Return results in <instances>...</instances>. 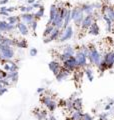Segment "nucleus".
Instances as JSON below:
<instances>
[{
	"instance_id": "1",
	"label": "nucleus",
	"mask_w": 114,
	"mask_h": 120,
	"mask_svg": "<svg viewBox=\"0 0 114 120\" xmlns=\"http://www.w3.org/2000/svg\"><path fill=\"white\" fill-rule=\"evenodd\" d=\"M88 48H89V54L87 55V60H88L89 64H92L97 67L102 60V54L92 44L88 45Z\"/></svg>"
},
{
	"instance_id": "2",
	"label": "nucleus",
	"mask_w": 114,
	"mask_h": 120,
	"mask_svg": "<svg viewBox=\"0 0 114 120\" xmlns=\"http://www.w3.org/2000/svg\"><path fill=\"white\" fill-rule=\"evenodd\" d=\"M84 16L85 15L83 13L80 6H76L73 9H71V21L74 22L76 27H80Z\"/></svg>"
},
{
	"instance_id": "3",
	"label": "nucleus",
	"mask_w": 114,
	"mask_h": 120,
	"mask_svg": "<svg viewBox=\"0 0 114 120\" xmlns=\"http://www.w3.org/2000/svg\"><path fill=\"white\" fill-rule=\"evenodd\" d=\"M0 55L2 56L3 59L12 60L14 58V56H15V50L13 49V47L1 44V46H0Z\"/></svg>"
},
{
	"instance_id": "4",
	"label": "nucleus",
	"mask_w": 114,
	"mask_h": 120,
	"mask_svg": "<svg viewBox=\"0 0 114 120\" xmlns=\"http://www.w3.org/2000/svg\"><path fill=\"white\" fill-rule=\"evenodd\" d=\"M76 52H75V55L74 57L76 59V61H77V65L80 69H84L86 67H88V60H87V57L86 55H84L82 53V52L79 50V48L77 49H75Z\"/></svg>"
},
{
	"instance_id": "5",
	"label": "nucleus",
	"mask_w": 114,
	"mask_h": 120,
	"mask_svg": "<svg viewBox=\"0 0 114 120\" xmlns=\"http://www.w3.org/2000/svg\"><path fill=\"white\" fill-rule=\"evenodd\" d=\"M74 32H73V27H72L71 25L67 26L65 29H61V33H60V36L58 38V42L60 43H63V42H66V41L70 40L72 38V36H73Z\"/></svg>"
},
{
	"instance_id": "6",
	"label": "nucleus",
	"mask_w": 114,
	"mask_h": 120,
	"mask_svg": "<svg viewBox=\"0 0 114 120\" xmlns=\"http://www.w3.org/2000/svg\"><path fill=\"white\" fill-rule=\"evenodd\" d=\"M62 67L64 69H66L68 71H70V72H75L76 70L80 69L77 65V61H76V59L74 56H72V57H70L68 60H66V61L62 62Z\"/></svg>"
},
{
	"instance_id": "7",
	"label": "nucleus",
	"mask_w": 114,
	"mask_h": 120,
	"mask_svg": "<svg viewBox=\"0 0 114 120\" xmlns=\"http://www.w3.org/2000/svg\"><path fill=\"white\" fill-rule=\"evenodd\" d=\"M57 6V14L54 18V20L52 21V26L54 28H58V29H62L63 27V17L60 14V9L62 7V4H56Z\"/></svg>"
},
{
	"instance_id": "8",
	"label": "nucleus",
	"mask_w": 114,
	"mask_h": 120,
	"mask_svg": "<svg viewBox=\"0 0 114 120\" xmlns=\"http://www.w3.org/2000/svg\"><path fill=\"white\" fill-rule=\"evenodd\" d=\"M94 21H96V20H95V17H94L93 14L92 15H85L84 18H83V20H82V23L80 25L81 30H83V31L88 30L89 27L91 26V24H92Z\"/></svg>"
},
{
	"instance_id": "9",
	"label": "nucleus",
	"mask_w": 114,
	"mask_h": 120,
	"mask_svg": "<svg viewBox=\"0 0 114 120\" xmlns=\"http://www.w3.org/2000/svg\"><path fill=\"white\" fill-rule=\"evenodd\" d=\"M102 59L107 65V69H112L114 66V51H108L104 53Z\"/></svg>"
},
{
	"instance_id": "10",
	"label": "nucleus",
	"mask_w": 114,
	"mask_h": 120,
	"mask_svg": "<svg viewBox=\"0 0 114 120\" xmlns=\"http://www.w3.org/2000/svg\"><path fill=\"white\" fill-rule=\"evenodd\" d=\"M48 68L50 69V71L54 75H57L60 72V70L62 69V64L58 60H52L48 63Z\"/></svg>"
},
{
	"instance_id": "11",
	"label": "nucleus",
	"mask_w": 114,
	"mask_h": 120,
	"mask_svg": "<svg viewBox=\"0 0 114 120\" xmlns=\"http://www.w3.org/2000/svg\"><path fill=\"white\" fill-rule=\"evenodd\" d=\"M60 33H61V29H58V28H54V30L52 31V33L48 37L44 38V41L43 42L45 44H48L52 42V41H55V40H58L59 36H60Z\"/></svg>"
},
{
	"instance_id": "12",
	"label": "nucleus",
	"mask_w": 114,
	"mask_h": 120,
	"mask_svg": "<svg viewBox=\"0 0 114 120\" xmlns=\"http://www.w3.org/2000/svg\"><path fill=\"white\" fill-rule=\"evenodd\" d=\"M19 17H20L21 22H23V23L26 24L27 26H29L30 24L32 23V21L34 20L33 13H22Z\"/></svg>"
},
{
	"instance_id": "13",
	"label": "nucleus",
	"mask_w": 114,
	"mask_h": 120,
	"mask_svg": "<svg viewBox=\"0 0 114 120\" xmlns=\"http://www.w3.org/2000/svg\"><path fill=\"white\" fill-rule=\"evenodd\" d=\"M70 75H71L70 71L64 69L63 67H62V69L60 70V72L57 74V75H55V77H56V80H57V81H58V82H61V81H63V80H66L67 78L70 76Z\"/></svg>"
},
{
	"instance_id": "14",
	"label": "nucleus",
	"mask_w": 114,
	"mask_h": 120,
	"mask_svg": "<svg viewBox=\"0 0 114 120\" xmlns=\"http://www.w3.org/2000/svg\"><path fill=\"white\" fill-rule=\"evenodd\" d=\"M87 31H88V34H90V35H93V36L99 35L100 34V27H99V25H98L97 21H94Z\"/></svg>"
},
{
	"instance_id": "15",
	"label": "nucleus",
	"mask_w": 114,
	"mask_h": 120,
	"mask_svg": "<svg viewBox=\"0 0 114 120\" xmlns=\"http://www.w3.org/2000/svg\"><path fill=\"white\" fill-rule=\"evenodd\" d=\"M81 9L83 11L84 15H92L94 14V7L92 3H83V4L80 6Z\"/></svg>"
},
{
	"instance_id": "16",
	"label": "nucleus",
	"mask_w": 114,
	"mask_h": 120,
	"mask_svg": "<svg viewBox=\"0 0 114 120\" xmlns=\"http://www.w3.org/2000/svg\"><path fill=\"white\" fill-rule=\"evenodd\" d=\"M16 29L18 30L19 32H20V34L21 35H23V36H27L29 34V28H28V26L24 24L23 22H18V23L16 24Z\"/></svg>"
},
{
	"instance_id": "17",
	"label": "nucleus",
	"mask_w": 114,
	"mask_h": 120,
	"mask_svg": "<svg viewBox=\"0 0 114 120\" xmlns=\"http://www.w3.org/2000/svg\"><path fill=\"white\" fill-rule=\"evenodd\" d=\"M56 14H57V6H56V4H52L50 6V11H49V18H48V21H47V24L46 25H51L52 24V21L54 20Z\"/></svg>"
},
{
	"instance_id": "18",
	"label": "nucleus",
	"mask_w": 114,
	"mask_h": 120,
	"mask_svg": "<svg viewBox=\"0 0 114 120\" xmlns=\"http://www.w3.org/2000/svg\"><path fill=\"white\" fill-rule=\"evenodd\" d=\"M0 43L2 45H7V46H10V47H13V46H16V39H13V38H10V37H6V36H3L1 40H0Z\"/></svg>"
},
{
	"instance_id": "19",
	"label": "nucleus",
	"mask_w": 114,
	"mask_h": 120,
	"mask_svg": "<svg viewBox=\"0 0 114 120\" xmlns=\"http://www.w3.org/2000/svg\"><path fill=\"white\" fill-rule=\"evenodd\" d=\"M18 77H19V73L18 71H14V72H8L7 74V79H8L11 84H16L18 81Z\"/></svg>"
},
{
	"instance_id": "20",
	"label": "nucleus",
	"mask_w": 114,
	"mask_h": 120,
	"mask_svg": "<svg viewBox=\"0 0 114 120\" xmlns=\"http://www.w3.org/2000/svg\"><path fill=\"white\" fill-rule=\"evenodd\" d=\"M83 108V100L80 97H76L73 100V110H79L82 111Z\"/></svg>"
},
{
	"instance_id": "21",
	"label": "nucleus",
	"mask_w": 114,
	"mask_h": 120,
	"mask_svg": "<svg viewBox=\"0 0 114 120\" xmlns=\"http://www.w3.org/2000/svg\"><path fill=\"white\" fill-rule=\"evenodd\" d=\"M102 19H103L104 22H105V30H106V32H111L112 29H113V23H112V21L110 20L105 14L102 15Z\"/></svg>"
},
{
	"instance_id": "22",
	"label": "nucleus",
	"mask_w": 114,
	"mask_h": 120,
	"mask_svg": "<svg viewBox=\"0 0 114 120\" xmlns=\"http://www.w3.org/2000/svg\"><path fill=\"white\" fill-rule=\"evenodd\" d=\"M70 22H71V9L69 8L67 10V13L66 15L64 16V19H63V27H62V30L65 29L67 26L70 25Z\"/></svg>"
},
{
	"instance_id": "23",
	"label": "nucleus",
	"mask_w": 114,
	"mask_h": 120,
	"mask_svg": "<svg viewBox=\"0 0 114 120\" xmlns=\"http://www.w3.org/2000/svg\"><path fill=\"white\" fill-rule=\"evenodd\" d=\"M44 12H45V8H44V6L41 5L39 8H38V10L36 11V12L33 13V15H34V20H36V21L40 20L41 18L44 16Z\"/></svg>"
},
{
	"instance_id": "24",
	"label": "nucleus",
	"mask_w": 114,
	"mask_h": 120,
	"mask_svg": "<svg viewBox=\"0 0 114 120\" xmlns=\"http://www.w3.org/2000/svg\"><path fill=\"white\" fill-rule=\"evenodd\" d=\"M83 72H84V74L86 75L87 79H88L90 82H92L93 79H94V72L93 70L90 68V67H86V68L83 69Z\"/></svg>"
},
{
	"instance_id": "25",
	"label": "nucleus",
	"mask_w": 114,
	"mask_h": 120,
	"mask_svg": "<svg viewBox=\"0 0 114 120\" xmlns=\"http://www.w3.org/2000/svg\"><path fill=\"white\" fill-rule=\"evenodd\" d=\"M70 112V116L72 120H80L81 119V116H82V111H79V110H71Z\"/></svg>"
},
{
	"instance_id": "26",
	"label": "nucleus",
	"mask_w": 114,
	"mask_h": 120,
	"mask_svg": "<svg viewBox=\"0 0 114 120\" xmlns=\"http://www.w3.org/2000/svg\"><path fill=\"white\" fill-rule=\"evenodd\" d=\"M75 48L73 46H71V45H67V46H64L63 47V52L62 53H65V54H68L70 56H74L75 55Z\"/></svg>"
},
{
	"instance_id": "27",
	"label": "nucleus",
	"mask_w": 114,
	"mask_h": 120,
	"mask_svg": "<svg viewBox=\"0 0 114 120\" xmlns=\"http://www.w3.org/2000/svg\"><path fill=\"white\" fill-rule=\"evenodd\" d=\"M105 15L112 21V23H114V7L113 6L109 5L107 7V10H106V12H105Z\"/></svg>"
},
{
	"instance_id": "28",
	"label": "nucleus",
	"mask_w": 114,
	"mask_h": 120,
	"mask_svg": "<svg viewBox=\"0 0 114 120\" xmlns=\"http://www.w3.org/2000/svg\"><path fill=\"white\" fill-rule=\"evenodd\" d=\"M52 100V97L50 95H44V94H41V97H40V102L42 103L44 106H47L49 104V102Z\"/></svg>"
},
{
	"instance_id": "29",
	"label": "nucleus",
	"mask_w": 114,
	"mask_h": 120,
	"mask_svg": "<svg viewBox=\"0 0 114 120\" xmlns=\"http://www.w3.org/2000/svg\"><path fill=\"white\" fill-rule=\"evenodd\" d=\"M7 22L9 24L16 25L18 22H20V17L19 16H8L7 17Z\"/></svg>"
},
{
	"instance_id": "30",
	"label": "nucleus",
	"mask_w": 114,
	"mask_h": 120,
	"mask_svg": "<svg viewBox=\"0 0 114 120\" xmlns=\"http://www.w3.org/2000/svg\"><path fill=\"white\" fill-rule=\"evenodd\" d=\"M28 44L27 41L25 39H20V40H16V47L20 48V49H24V48H27Z\"/></svg>"
},
{
	"instance_id": "31",
	"label": "nucleus",
	"mask_w": 114,
	"mask_h": 120,
	"mask_svg": "<svg viewBox=\"0 0 114 120\" xmlns=\"http://www.w3.org/2000/svg\"><path fill=\"white\" fill-rule=\"evenodd\" d=\"M47 110L49 111V112H54L55 110H56V108H57V102L55 100H51L50 102H49V104L47 105Z\"/></svg>"
},
{
	"instance_id": "32",
	"label": "nucleus",
	"mask_w": 114,
	"mask_h": 120,
	"mask_svg": "<svg viewBox=\"0 0 114 120\" xmlns=\"http://www.w3.org/2000/svg\"><path fill=\"white\" fill-rule=\"evenodd\" d=\"M53 30H54V27H53L52 25H46V27H45V29H44V32H43L44 38H46V37H48L49 35H50Z\"/></svg>"
},
{
	"instance_id": "33",
	"label": "nucleus",
	"mask_w": 114,
	"mask_h": 120,
	"mask_svg": "<svg viewBox=\"0 0 114 120\" xmlns=\"http://www.w3.org/2000/svg\"><path fill=\"white\" fill-rule=\"evenodd\" d=\"M97 68H98V70H99L100 72H101V76L103 75V73L105 72V71L107 70V65H106V63L103 61V59L101 60V62L99 63V65L97 66Z\"/></svg>"
},
{
	"instance_id": "34",
	"label": "nucleus",
	"mask_w": 114,
	"mask_h": 120,
	"mask_svg": "<svg viewBox=\"0 0 114 120\" xmlns=\"http://www.w3.org/2000/svg\"><path fill=\"white\" fill-rule=\"evenodd\" d=\"M64 108H66L68 111L73 110V101L70 100L69 98L65 99V106H64Z\"/></svg>"
},
{
	"instance_id": "35",
	"label": "nucleus",
	"mask_w": 114,
	"mask_h": 120,
	"mask_svg": "<svg viewBox=\"0 0 114 120\" xmlns=\"http://www.w3.org/2000/svg\"><path fill=\"white\" fill-rule=\"evenodd\" d=\"M7 24H8L7 21L0 20V33L1 32H7Z\"/></svg>"
},
{
	"instance_id": "36",
	"label": "nucleus",
	"mask_w": 114,
	"mask_h": 120,
	"mask_svg": "<svg viewBox=\"0 0 114 120\" xmlns=\"http://www.w3.org/2000/svg\"><path fill=\"white\" fill-rule=\"evenodd\" d=\"M8 63L10 64V70L9 72H14V71H18V65L17 63H15L13 61H11V60H9Z\"/></svg>"
},
{
	"instance_id": "37",
	"label": "nucleus",
	"mask_w": 114,
	"mask_h": 120,
	"mask_svg": "<svg viewBox=\"0 0 114 120\" xmlns=\"http://www.w3.org/2000/svg\"><path fill=\"white\" fill-rule=\"evenodd\" d=\"M37 27H38V21H36V20H33V21H32V23L28 26V28H29V29H31L33 32H35V31H36Z\"/></svg>"
},
{
	"instance_id": "38",
	"label": "nucleus",
	"mask_w": 114,
	"mask_h": 120,
	"mask_svg": "<svg viewBox=\"0 0 114 120\" xmlns=\"http://www.w3.org/2000/svg\"><path fill=\"white\" fill-rule=\"evenodd\" d=\"M80 120H94V117L89 113H82Z\"/></svg>"
},
{
	"instance_id": "39",
	"label": "nucleus",
	"mask_w": 114,
	"mask_h": 120,
	"mask_svg": "<svg viewBox=\"0 0 114 120\" xmlns=\"http://www.w3.org/2000/svg\"><path fill=\"white\" fill-rule=\"evenodd\" d=\"M0 84L2 86H5V87H9L11 85V82L7 78H3V79H0Z\"/></svg>"
},
{
	"instance_id": "40",
	"label": "nucleus",
	"mask_w": 114,
	"mask_h": 120,
	"mask_svg": "<svg viewBox=\"0 0 114 120\" xmlns=\"http://www.w3.org/2000/svg\"><path fill=\"white\" fill-rule=\"evenodd\" d=\"M109 114H110V112H102V113H100L99 115H98L99 120H107Z\"/></svg>"
},
{
	"instance_id": "41",
	"label": "nucleus",
	"mask_w": 114,
	"mask_h": 120,
	"mask_svg": "<svg viewBox=\"0 0 114 120\" xmlns=\"http://www.w3.org/2000/svg\"><path fill=\"white\" fill-rule=\"evenodd\" d=\"M16 29V25H13V24H7V33L9 32H13L14 30Z\"/></svg>"
},
{
	"instance_id": "42",
	"label": "nucleus",
	"mask_w": 114,
	"mask_h": 120,
	"mask_svg": "<svg viewBox=\"0 0 114 120\" xmlns=\"http://www.w3.org/2000/svg\"><path fill=\"white\" fill-rule=\"evenodd\" d=\"M38 54V51L36 48H31V49L29 50V55L30 56H32V57H34V56H37Z\"/></svg>"
},
{
	"instance_id": "43",
	"label": "nucleus",
	"mask_w": 114,
	"mask_h": 120,
	"mask_svg": "<svg viewBox=\"0 0 114 120\" xmlns=\"http://www.w3.org/2000/svg\"><path fill=\"white\" fill-rule=\"evenodd\" d=\"M93 4V7H94V10L97 9V10H100L101 7H102V3L101 2H95V3H92Z\"/></svg>"
},
{
	"instance_id": "44",
	"label": "nucleus",
	"mask_w": 114,
	"mask_h": 120,
	"mask_svg": "<svg viewBox=\"0 0 114 120\" xmlns=\"http://www.w3.org/2000/svg\"><path fill=\"white\" fill-rule=\"evenodd\" d=\"M7 74H8V72H6V71L0 69V79H3V78H7Z\"/></svg>"
},
{
	"instance_id": "45",
	"label": "nucleus",
	"mask_w": 114,
	"mask_h": 120,
	"mask_svg": "<svg viewBox=\"0 0 114 120\" xmlns=\"http://www.w3.org/2000/svg\"><path fill=\"white\" fill-rule=\"evenodd\" d=\"M57 106H59V107L65 106V99H59L58 102H57Z\"/></svg>"
},
{
	"instance_id": "46",
	"label": "nucleus",
	"mask_w": 114,
	"mask_h": 120,
	"mask_svg": "<svg viewBox=\"0 0 114 120\" xmlns=\"http://www.w3.org/2000/svg\"><path fill=\"white\" fill-rule=\"evenodd\" d=\"M7 91H8V87H5V86H3V87L0 89V96L4 95Z\"/></svg>"
},
{
	"instance_id": "47",
	"label": "nucleus",
	"mask_w": 114,
	"mask_h": 120,
	"mask_svg": "<svg viewBox=\"0 0 114 120\" xmlns=\"http://www.w3.org/2000/svg\"><path fill=\"white\" fill-rule=\"evenodd\" d=\"M9 61V60H8ZM3 70L6 71V72H9V70H10V64L8 62L5 63V64H3Z\"/></svg>"
},
{
	"instance_id": "48",
	"label": "nucleus",
	"mask_w": 114,
	"mask_h": 120,
	"mask_svg": "<svg viewBox=\"0 0 114 120\" xmlns=\"http://www.w3.org/2000/svg\"><path fill=\"white\" fill-rule=\"evenodd\" d=\"M32 11H33L32 5H27L26 6V13H32Z\"/></svg>"
},
{
	"instance_id": "49",
	"label": "nucleus",
	"mask_w": 114,
	"mask_h": 120,
	"mask_svg": "<svg viewBox=\"0 0 114 120\" xmlns=\"http://www.w3.org/2000/svg\"><path fill=\"white\" fill-rule=\"evenodd\" d=\"M47 120H57V118L55 117L54 115H53L52 113L51 114H48V117H47Z\"/></svg>"
},
{
	"instance_id": "50",
	"label": "nucleus",
	"mask_w": 114,
	"mask_h": 120,
	"mask_svg": "<svg viewBox=\"0 0 114 120\" xmlns=\"http://www.w3.org/2000/svg\"><path fill=\"white\" fill-rule=\"evenodd\" d=\"M16 9H17L16 7H7V12L11 13V12H13V11H15Z\"/></svg>"
},
{
	"instance_id": "51",
	"label": "nucleus",
	"mask_w": 114,
	"mask_h": 120,
	"mask_svg": "<svg viewBox=\"0 0 114 120\" xmlns=\"http://www.w3.org/2000/svg\"><path fill=\"white\" fill-rule=\"evenodd\" d=\"M111 108H112L111 105H109L108 103H106V105L104 106V110L105 111H109V110H111Z\"/></svg>"
},
{
	"instance_id": "52",
	"label": "nucleus",
	"mask_w": 114,
	"mask_h": 120,
	"mask_svg": "<svg viewBox=\"0 0 114 120\" xmlns=\"http://www.w3.org/2000/svg\"><path fill=\"white\" fill-rule=\"evenodd\" d=\"M41 6V4L39 2H35L34 4H32V7H33V9H36V8H39V7Z\"/></svg>"
},
{
	"instance_id": "53",
	"label": "nucleus",
	"mask_w": 114,
	"mask_h": 120,
	"mask_svg": "<svg viewBox=\"0 0 114 120\" xmlns=\"http://www.w3.org/2000/svg\"><path fill=\"white\" fill-rule=\"evenodd\" d=\"M44 91H45V87H43V86H42V87H39V88L37 89V92L38 93H43Z\"/></svg>"
},
{
	"instance_id": "54",
	"label": "nucleus",
	"mask_w": 114,
	"mask_h": 120,
	"mask_svg": "<svg viewBox=\"0 0 114 120\" xmlns=\"http://www.w3.org/2000/svg\"><path fill=\"white\" fill-rule=\"evenodd\" d=\"M9 0H0V5H2V6H4L6 3H8Z\"/></svg>"
},
{
	"instance_id": "55",
	"label": "nucleus",
	"mask_w": 114,
	"mask_h": 120,
	"mask_svg": "<svg viewBox=\"0 0 114 120\" xmlns=\"http://www.w3.org/2000/svg\"><path fill=\"white\" fill-rule=\"evenodd\" d=\"M0 12H7V7L6 6H1V8H0Z\"/></svg>"
},
{
	"instance_id": "56",
	"label": "nucleus",
	"mask_w": 114,
	"mask_h": 120,
	"mask_svg": "<svg viewBox=\"0 0 114 120\" xmlns=\"http://www.w3.org/2000/svg\"><path fill=\"white\" fill-rule=\"evenodd\" d=\"M19 9H20V11L22 13H26V6H21Z\"/></svg>"
},
{
	"instance_id": "57",
	"label": "nucleus",
	"mask_w": 114,
	"mask_h": 120,
	"mask_svg": "<svg viewBox=\"0 0 114 120\" xmlns=\"http://www.w3.org/2000/svg\"><path fill=\"white\" fill-rule=\"evenodd\" d=\"M35 2H36V0H27V4H28V5H32V4H34Z\"/></svg>"
},
{
	"instance_id": "58",
	"label": "nucleus",
	"mask_w": 114,
	"mask_h": 120,
	"mask_svg": "<svg viewBox=\"0 0 114 120\" xmlns=\"http://www.w3.org/2000/svg\"><path fill=\"white\" fill-rule=\"evenodd\" d=\"M108 104L111 105V106H113V105H114V99H111V98L108 99Z\"/></svg>"
},
{
	"instance_id": "59",
	"label": "nucleus",
	"mask_w": 114,
	"mask_h": 120,
	"mask_svg": "<svg viewBox=\"0 0 114 120\" xmlns=\"http://www.w3.org/2000/svg\"><path fill=\"white\" fill-rule=\"evenodd\" d=\"M65 120H72V119H71V117H66Z\"/></svg>"
},
{
	"instance_id": "60",
	"label": "nucleus",
	"mask_w": 114,
	"mask_h": 120,
	"mask_svg": "<svg viewBox=\"0 0 114 120\" xmlns=\"http://www.w3.org/2000/svg\"><path fill=\"white\" fill-rule=\"evenodd\" d=\"M2 37H3V35L1 34V33H0V40H1V38H2Z\"/></svg>"
},
{
	"instance_id": "61",
	"label": "nucleus",
	"mask_w": 114,
	"mask_h": 120,
	"mask_svg": "<svg viewBox=\"0 0 114 120\" xmlns=\"http://www.w3.org/2000/svg\"><path fill=\"white\" fill-rule=\"evenodd\" d=\"M2 87H3V86H2V85H1V84H0V89H1V88H2Z\"/></svg>"
},
{
	"instance_id": "62",
	"label": "nucleus",
	"mask_w": 114,
	"mask_h": 120,
	"mask_svg": "<svg viewBox=\"0 0 114 120\" xmlns=\"http://www.w3.org/2000/svg\"><path fill=\"white\" fill-rule=\"evenodd\" d=\"M112 1H113V2H114V0H112Z\"/></svg>"
},
{
	"instance_id": "63",
	"label": "nucleus",
	"mask_w": 114,
	"mask_h": 120,
	"mask_svg": "<svg viewBox=\"0 0 114 120\" xmlns=\"http://www.w3.org/2000/svg\"><path fill=\"white\" fill-rule=\"evenodd\" d=\"M0 46H1V44H0Z\"/></svg>"
},
{
	"instance_id": "64",
	"label": "nucleus",
	"mask_w": 114,
	"mask_h": 120,
	"mask_svg": "<svg viewBox=\"0 0 114 120\" xmlns=\"http://www.w3.org/2000/svg\"><path fill=\"white\" fill-rule=\"evenodd\" d=\"M107 120H108V119H107Z\"/></svg>"
}]
</instances>
